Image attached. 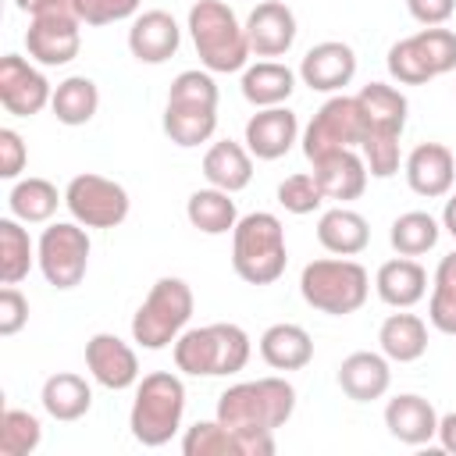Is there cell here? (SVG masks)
Segmentation results:
<instances>
[{
  "instance_id": "1",
  "label": "cell",
  "mask_w": 456,
  "mask_h": 456,
  "mask_svg": "<svg viewBox=\"0 0 456 456\" xmlns=\"http://www.w3.org/2000/svg\"><path fill=\"white\" fill-rule=\"evenodd\" d=\"M292 410L296 388L278 374L228 385L217 395V420L235 435L239 456H271L274 431L292 417Z\"/></svg>"
},
{
  "instance_id": "2",
  "label": "cell",
  "mask_w": 456,
  "mask_h": 456,
  "mask_svg": "<svg viewBox=\"0 0 456 456\" xmlns=\"http://www.w3.org/2000/svg\"><path fill=\"white\" fill-rule=\"evenodd\" d=\"M217 100L221 93H217L214 71L207 68L178 71L164 103V135L182 150L210 142L217 132Z\"/></svg>"
},
{
  "instance_id": "3",
  "label": "cell",
  "mask_w": 456,
  "mask_h": 456,
  "mask_svg": "<svg viewBox=\"0 0 456 456\" xmlns=\"http://www.w3.org/2000/svg\"><path fill=\"white\" fill-rule=\"evenodd\" d=\"M171 353H175V367L189 378H228L246 370L253 356V342L246 328L232 321H217L203 328H185L175 338Z\"/></svg>"
},
{
  "instance_id": "4",
  "label": "cell",
  "mask_w": 456,
  "mask_h": 456,
  "mask_svg": "<svg viewBox=\"0 0 456 456\" xmlns=\"http://www.w3.org/2000/svg\"><path fill=\"white\" fill-rule=\"evenodd\" d=\"M196 57L207 71L214 75H232L242 71L249 61V39H246V25L235 18V11L224 0H196L189 7V21H185Z\"/></svg>"
},
{
  "instance_id": "5",
  "label": "cell",
  "mask_w": 456,
  "mask_h": 456,
  "mask_svg": "<svg viewBox=\"0 0 456 456\" xmlns=\"http://www.w3.org/2000/svg\"><path fill=\"white\" fill-rule=\"evenodd\" d=\"M185 417V385L171 370H150L135 385V399L128 410L132 438L146 449L167 445Z\"/></svg>"
},
{
  "instance_id": "6",
  "label": "cell",
  "mask_w": 456,
  "mask_h": 456,
  "mask_svg": "<svg viewBox=\"0 0 456 456\" xmlns=\"http://www.w3.org/2000/svg\"><path fill=\"white\" fill-rule=\"evenodd\" d=\"M289 246L285 228L274 214L253 210L232 228V271L246 285H274L285 274Z\"/></svg>"
},
{
  "instance_id": "7",
  "label": "cell",
  "mask_w": 456,
  "mask_h": 456,
  "mask_svg": "<svg viewBox=\"0 0 456 456\" xmlns=\"http://www.w3.org/2000/svg\"><path fill=\"white\" fill-rule=\"evenodd\" d=\"M299 296L317 314L346 317V314H356L367 303V296H370V274H367L363 264L331 253V256L310 260L303 267V274H299Z\"/></svg>"
},
{
  "instance_id": "8",
  "label": "cell",
  "mask_w": 456,
  "mask_h": 456,
  "mask_svg": "<svg viewBox=\"0 0 456 456\" xmlns=\"http://www.w3.org/2000/svg\"><path fill=\"white\" fill-rule=\"evenodd\" d=\"M192 306H196V296L185 278H175V274L157 278L132 317V342L153 353L175 346V338L189 328Z\"/></svg>"
},
{
  "instance_id": "9",
  "label": "cell",
  "mask_w": 456,
  "mask_h": 456,
  "mask_svg": "<svg viewBox=\"0 0 456 456\" xmlns=\"http://www.w3.org/2000/svg\"><path fill=\"white\" fill-rule=\"evenodd\" d=\"M89 232L78 221H53L43 228L39 242H36V256H39V271L46 278V285H53L57 292H68L75 285H82L86 271H89Z\"/></svg>"
},
{
  "instance_id": "10",
  "label": "cell",
  "mask_w": 456,
  "mask_h": 456,
  "mask_svg": "<svg viewBox=\"0 0 456 456\" xmlns=\"http://www.w3.org/2000/svg\"><path fill=\"white\" fill-rule=\"evenodd\" d=\"M363 135H367V118H363L360 100L335 93L331 100L321 103V110L303 128V153L306 160H317L335 150H360Z\"/></svg>"
},
{
  "instance_id": "11",
  "label": "cell",
  "mask_w": 456,
  "mask_h": 456,
  "mask_svg": "<svg viewBox=\"0 0 456 456\" xmlns=\"http://www.w3.org/2000/svg\"><path fill=\"white\" fill-rule=\"evenodd\" d=\"M68 214L86 228H118L128 217V189L114 178H103L96 171H82L64 189Z\"/></svg>"
},
{
  "instance_id": "12",
  "label": "cell",
  "mask_w": 456,
  "mask_h": 456,
  "mask_svg": "<svg viewBox=\"0 0 456 456\" xmlns=\"http://www.w3.org/2000/svg\"><path fill=\"white\" fill-rule=\"evenodd\" d=\"M25 50L43 68L71 64L82 50V18L75 11V0L50 7L43 14H32L25 28Z\"/></svg>"
},
{
  "instance_id": "13",
  "label": "cell",
  "mask_w": 456,
  "mask_h": 456,
  "mask_svg": "<svg viewBox=\"0 0 456 456\" xmlns=\"http://www.w3.org/2000/svg\"><path fill=\"white\" fill-rule=\"evenodd\" d=\"M50 100H53V86L46 82V75L36 64H28L18 53L0 57V103L7 114L32 118L43 107H50Z\"/></svg>"
},
{
  "instance_id": "14",
  "label": "cell",
  "mask_w": 456,
  "mask_h": 456,
  "mask_svg": "<svg viewBox=\"0 0 456 456\" xmlns=\"http://www.w3.org/2000/svg\"><path fill=\"white\" fill-rule=\"evenodd\" d=\"M299 78L314 93H342L356 78V50L342 39L314 43L299 61Z\"/></svg>"
},
{
  "instance_id": "15",
  "label": "cell",
  "mask_w": 456,
  "mask_h": 456,
  "mask_svg": "<svg viewBox=\"0 0 456 456\" xmlns=\"http://www.w3.org/2000/svg\"><path fill=\"white\" fill-rule=\"evenodd\" d=\"M86 367H89L93 381L110 388V392H125V388L139 385V356H135V349L125 338L110 335V331H96L86 342Z\"/></svg>"
},
{
  "instance_id": "16",
  "label": "cell",
  "mask_w": 456,
  "mask_h": 456,
  "mask_svg": "<svg viewBox=\"0 0 456 456\" xmlns=\"http://www.w3.org/2000/svg\"><path fill=\"white\" fill-rule=\"evenodd\" d=\"M296 14L281 0H260L246 18V39L256 57H285L296 43Z\"/></svg>"
},
{
  "instance_id": "17",
  "label": "cell",
  "mask_w": 456,
  "mask_h": 456,
  "mask_svg": "<svg viewBox=\"0 0 456 456\" xmlns=\"http://www.w3.org/2000/svg\"><path fill=\"white\" fill-rule=\"evenodd\" d=\"M406 171V185L424 196V200H438L449 196L452 182H456V157L445 142H417L403 164Z\"/></svg>"
},
{
  "instance_id": "18",
  "label": "cell",
  "mask_w": 456,
  "mask_h": 456,
  "mask_svg": "<svg viewBox=\"0 0 456 456\" xmlns=\"http://www.w3.org/2000/svg\"><path fill=\"white\" fill-rule=\"evenodd\" d=\"M178 46H182V28L167 11L153 7V11H142V14L132 18L128 53L139 64H164L178 53Z\"/></svg>"
},
{
  "instance_id": "19",
  "label": "cell",
  "mask_w": 456,
  "mask_h": 456,
  "mask_svg": "<svg viewBox=\"0 0 456 456\" xmlns=\"http://www.w3.org/2000/svg\"><path fill=\"white\" fill-rule=\"evenodd\" d=\"M299 139V118L281 103V107H256V114L246 121V150L256 160H278L292 150Z\"/></svg>"
},
{
  "instance_id": "20",
  "label": "cell",
  "mask_w": 456,
  "mask_h": 456,
  "mask_svg": "<svg viewBox=\"0 0 456 456\" xmlns=\"http://www.w3.org/2000/svg\"><path fill=\"white\" fill-rule=\"evenodd\" d=\"M314 164V178L324 192V200H338V203H349V200H360L363 189H367V164L360 157V150H335V153H324Z\"/></svg>"
},
{
  "instance_id": "21",
  "label": "cell",
  "mask_w": 456,
  "mask_h": 456,
  "mask_svg": "<svg viewBox=\"0 0 456 456\" xmlns=\"http://www.w3.org/2000/svg\"><path fill=\"white\" fill-rule=\"evenodd\" d=\"M392 360L385 353H370V349H356L338 363V388L353 399V403H374L388 392L392 385Z\"/></svg>"
},
{
  "instance_id": "22",
  "label": "cell",
  "mask_w": 456,
  "mask_h": 456,
  "mask_svg": "<svg viewBox=\"0 0 456 456\" xmlns=\"http://www.w3.org/2000/svg\"><path fill=\"white\" fill-rule=\"evenodd\" d=\"M385 428L403 445H424L438 435V410L417 392H399L385 403Z\"/></svg>"
},
{
  "instance_id": "23",
  "label": "cell",
  "mask_w": 456,
  "mask_h": 456,
  "mask_svg": "<svg viewBox=\"0 0 456 456\" xmlns=\"http://www.w3.org/2000/svg\"><path fill=\"white\" fill-rule=\"evenodd\" d=\"M374 289L381 303L395 310H410L428 296V271L417 264V256H392L378 267Z\"/></svg>"
},
{
  "instance_id": "24",
  "label": "cell",
  "mask_w": 456,
  "mask_h": 456,
  "mask_svg": "<svg viewBox=\"0 0 456 456\" xmlns=\"http://www.w3.org/2000/svg\"><path fill=\"white\" fill-rule=\"evenodd\" d=\"M203 178L207 185L235 196L253 182V153L246 150V142H235V139L210 142L203 153Z\"/></svg>"
},
{
  "instance_id": "25",
  "label": "cell",
  "mask_w": 456,
  "mask_h": 456,
  "mask_svg": "<svg viewBox=\"0 0 456 456\" xmlns=\"http://www.w3.org/2000/svg\"><path fill=\"white\" fill-rule=\"evenodd\" d=\"M260 360L271 367V370H303L310 360H314V338L303 324H292V321H281V324H271L260 342Z\"/></svg>"
},
{
  "instance_id": "26",
  "label": "cell",
  "mask_w": 456,
  "mask_h": 456,
  "mask_svg": "<svg viewBox=\"0 0 456 456\" xmlns=\"http://www.w3.org/2000/svg\"><path fill=\"white\" fill-rule=\"evenodd\" d=\"M317 242L328 253H335V256H356L370 242V224H367V217L360 210H349V207L338 203V207H331V210L321 214V221H317Z\"/></svg>"
},
{
  "instance_id": "27",
  "label": "cell",
  "mask_w": 456,
  "mask_h": 456,
  "mask_svg": "<svg viewBox=\"0 0 456 456\" xmlns=\"http://www.w3.org/2000/svg\"><path fill=\"white\" fill-rule=\"evenodd\" d=\"M363 118H367V132H381V135H403L406 128V114H410V100L403 89L388 86V82H367L356 93Z\"/></svg>"
},
{
  "instance_id": "28",
  "label": "cell",
  "mask_w": 456,
  "mask_h": 456,
  "mask_svg": "<svg viewBox=\"0 0 456 456\" xmlns=\"http://www.w3.org/2000/svg\"><path fill=\"white\" fill-rule=\"evenodd\" d=\"M39 403L43 410L61 420V424H71V420H82L93 406V388L82 374H71V370H57L43 381V392H39Z\"/></svg>"
},
{
  "instance_id": "29",
  "label": "cell",
  "mask_w": 456,
  "mask_h": 456,
  "mask_svg": "<svg viewBox=\"0 0 456 456\" xmlns=\"http://www.w3.org/2000/svg\"><path fill=\"white\" fill-rule=\"evenodd\" d=\"M378 346L392 363H413L428 353V324L417 314H388L378 328Z\"/></svg>"
},
{
  "instance_id": "30",
  "label": "cell",
  "mask_w": 456,
  "mask_h": 456,
  "mask_svg": "<svg viewBox=\"0 0 456 456\" xmlns=\"http://www.w3.org/2000/svg\"><path fill=\"white\" fill-rule=\"evenodd\" d=\"M239 89L253 107H281L296 89V71L281 61H256L242 71Z\"/></svg>"
},
{
  "instance_id": "31",
  "label": "cell",
  "mask_w": 456,
  "mask_h": 456,
  "mask_svg": "<svg viewBox=\"0 0 456 456\" xmlns=\"http://www.w3.org/2000/svg\"><path fill=\"white\" fill-rule=\"evenodd\" d=\"M50 110L68 128L89 125L96 118V110H100V89H96V82L89 75H68L64 82L53 86Z\"/></svg>"
},
{
  "instance_id": "32",
  "label": "cell",
  "mask_w": 456,
  "mask_h": 456,
  "mask_svg": "<svg viewBox=\"0 0 456 456\" xmlns=\"http://www.w3.org/2000/svg\"><path fill=\"white\" fill-rule=\"evenodd\" d=\"M61 203H64V192H57L53 182L36 178V175L18 178V182L11 185V192H7L11 217H18V221H25V224H46V221L57 214Z\"/></svg>"
},
{
  "instance_id": "33",
  "label": "cell",
  "mask_w": 456,
  "mask_h": 456,
  "mask_svg": "<svg viewBox=\"0 0 456 456\" xmlns=\"http://www.w3.org/2000/svg\"><path fill=\"white\" fill-rule=\"evenodd\" d=\"M185 217L196 232L203 235H228L235 224H239V210H235V200L232 192L224 189H196L189 200H185Z\"/></svg>"
},
{
  "instance_id": "34",
  "label": "cell",
  "mask_w": 456,
  "mask_h": 456,
  "mask_svg": "<svg viewBox=\"0 0 456 456\" xmlns=\"http://www.w3.org/2000/svg\"><path fill=\"white\" fill-rule=\"evenodd\" d=\"M21 224L25 221L18 217H0V281L4 285H18L21 278H28L32 264H39L36 242Z\"/></svg>"
},
{
  "instance_id": "35",
  "label": "cell",
  "mask_w": 456,
  "mask_h": 456,
  "mask_svg": "<svg viewBox=\"0 0 456 456\" xmlns=\"http://www.w3.org/2000/svg\"><path fill=\"white\" fill-rule=\"evenodd\" d=\"M438 235H442V221L431 217L428 210H406L388 228V242L399 256H424L428 249L438 246Z\"/></svg>"
},
{
  "instance_id": "36",
  "label": "cell",
  "mask_w": 456,
  "mask_h": 456,
  "mask_svg": "<svg viewBox=\"0 0 456 456\" xmlns=\"http://www.w3.org/2000/svg\"><path fill=\"white\" fill-rule=\"evenodd\" d=\"M43 442V424L36 413L7 406L0 413V456H28Z\"/></svg>"
},
{
  "instance_id": "37",
  "label": "cell",
  "mask_w": 456,
  "mask_h": 456,
  "mask_svg": "<svg viewBox=\"0 0 456 456\" xmlns=\"http://www.w3.org/2000/svg\"><path fill=\"white\" fill-rule=\"evenodd\" d=\"M182 452L185 456H239L235 435L214 417V420H196L182 435Z\"/></svg>"
},
{
  "instance_id": "38",
  "label": "cell",
  "mask_w": 456,
  "mask_h": 456,
  "mask_svg": "<svg viewBox=\"0 0 456 456\" xmlns=\"http://www.w3.org/2000/svg\"><path fill=\"white\" fill-rule=\"evenodd\" d=\"M417 53L424 57L428 71L438 78V75H449L456 71V32L452 28H442V25H428L420 32L410 36Z\"/></svg>"
},
{
  "instance_id": "39",
  "label": "cell",
  "mask_w": 456,
  "mask_h": 456,
  "mask_svg": "<svg viewBox=\"0 0 456 456\" xmlns=\"http://www.w3.org/2000/svg\"><path fill=\"white\" fill-rule=\"evenodd\" d=\"M278 203H281L289 214L303 217V214H314V210L324 203V192H321V185H317V178H314L310 171H296V175H289V178L278 185Z\"/></svg>"
},
{
  "instance_id": "40",
  "label": "cell",
  "mask_w": 456,
  "mask_h": 456,
  "mask_svg": "<svg viewBox=\"0 0 456 456\" xmlns=\"http://www.w3.org/2000/svg\"><path fill=\"white\" fill-rule=\"evenodd\" d=\"M385 64H388V75H392L399 86H428V82L435 78V75L428 71L424 57L417 53V46H413L410 36L388 46V61H385Z\"/></svg>"
},
{
  "instance_id": "41",
  "label": "cell",
  "mask_w": 456,
  "mask_h": 456,
  "mask_svg": "<svg viewBox=\"0 0 456 456\" xmlns=\"http://www.w3.org/2000/svg\"><path fill=\"white\" fill-rule=\"evenodd\" d=\"M360 157L370 171V178H392L399 171V135H381V132H367L360 142Z\"/></svg>"
},
{
  "instance_id": "42",
  "label": "cell",
  "mask_w": 456,
  "mask_h": 456,
  "mask_svg": "<svg viewBox=\"0 0 456 456\" xmlns=\"http://www.w3.org/2000/svg\"><path fill=\"white\" fill-rule=\"evenodd\" d=\"M142 7V0H75V11L82 18V25H114V21H128L135 18Z\"/></svg>"
},
{
  "instance_id": "43",
  "label": "cell",
  "mask_w": 456,
  "mask_h": 456,
  "mask_svg": "<svg viewBox=\"0 0 456 456\" xmlns=\"http://www.w3.org/2000/svg\"><path fill=\"white\" fill-rule=\"evenodd\" d=\"M28 324V299L21 296L18 285H4L0 289V335L11 338Z\"/></svg>"
},
{
  "instance_id": "44",
  "label": "cell",
  "mask_w": 456,
  "mask_h": 456,
  "mask_svg": "<svg viewBox=\"0 0 456 456\" xmlns=\"http://www.w3.org/2000/svg\"><path fill=\"white\" fill-rule=\"evenodd\" d=\"M25 164H28L25 139L14 128H0V178L18 182V175L25 171Z\"/></svg>"
},
{
  "instance_id": "45",
  "label": "cell",
  "mask_w": 456,
  "mask_h": 456,
  "mask_svg": "<svg viewBox=\"0 0 456 456\" xmlns=\"http://www.w3.org/2000/svg\"><path fill=\"white\" fill-rule=\"evenodd\" d=\"M428 321L435 331L442 335H456V296L445 289L431 285V299H428Z\"/></svg>"
},
{
  "instance_id": "46",
  "label": "cell",
  "mask_w": 456,
  "mask_h": 456,
  "mask_svg": "<svg viewBox=\"0 0 456 456\" xmlns=\"http://www.w3.org/2000/svg\"><path fill=\"white\" fill-rule=\"evenodd\" d=\"M406 11L424 28L428 25H445L452 18V11H456V0H406Z\"/></svg>"
},
{
  "instance_id": "47",
  "label": "cell",
  "mask_w": 456,
  "mask_h": 456,
  "mask_svg": "<svg viewBox=\"0 0 456 456\" xmlns=\"http://www.w3.org/2000/svg\"><path fill=\"white\" fill-rule=\"evenodd\" d=\"M435 289H445V292L456 296V249L438 260V267H435Z\"/></svg>"
},
{
  "instance_id": "48",
  "label": "cell",
  "mask_w": 456,
  "mask_h": 456,
  "mask_svg": "<svg viewBox=\"0 0 456 456\" xmlns=\"http://www.w3.org/2000/svg\"><path fill=\"white\" fill-rule=\"evenodd\" d=\"M438 445L449 452V456H456V410L452 413H442L438 417Z\"/></svg>"
},
{
  "instance_id": "49",
  "label": "cell",
  "mask_w": 456,
  "mask_h": 456,
  "mask_svg": "<svg viewBox=\"0 0 456 456\" xmlns=\"http://www.w3.org/2000/svg\"><path fill=\"white\" fill-rule=\"evenodd\" d=\"M61 4H68V0H14V7L21 11V14H43V11H50V7H61Z\"/></svg>"
},
{
  "instance_id": "50",
  "label": "cell",
  "mask_w": 456,
  "mask_h": 456,
  "mask_svg": "<svg viewBox=\"0 0 456 456\" xmlns=\"http://www.w3.org/2000/svg\"><path fill=\"white\" fill-rule=\"evenodd\" d=\"M442 228L456 239V192L445 200V207H442Z\"/></svg>"
},
{
  "instance_id": "51",
  "label": "cell",
  "mask_w": 456,
  "mask_h": 456,
  "mask_svg": "<svg viewBox=\"0 0 456 456\" xmlns=\"http://www.w3.org/2000/svg\"><path fill=\"white\" fill-rule=\"evenodd\" d=\"M452 89H456V82H452Z\"/></svg>"
}]
</instances>
